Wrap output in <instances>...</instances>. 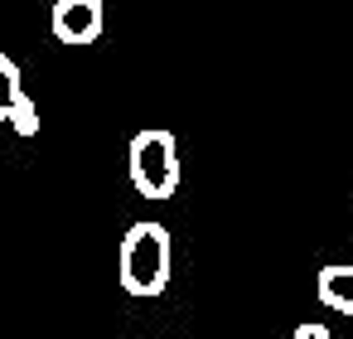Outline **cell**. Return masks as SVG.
<instances>
[{
  "label": "cell",
  "instance_id": "6da1fadb",
  "mask_svg": "<svg viewBox=\"0 0 353 339\" xmlns=\"http://www.w3.org/2000/svg\"><path fill=\"white\" fill-rule=\"evenodd\" d=\"M170 267H174V247H170V228L155 218H141L126 228L121 247H117V281L126 296H160L170 286Z\"/></svg>",
  "mask_w": 353,
  "mask_h": 339
},
{
  "label": "cell",
  "instance_id": "7a4b0ae2",
  "mask_svg": "<svg viewBox=\"0 0 353 339\" xmlns=\"http://www.w3.org/2000/svg\"><path fill=\"white\" fill-rule=\"evenodd\" d=\"M126 170L141 199L165 204L179 189V141L170 131H136L126 151Z\"/></svg>",
  "mask_w": 353,
  "mask_h": 339
},
{
  "label": "cell",
  "instance_id": "3957f363",
  "mask_svg": "<svg viewBox=\"0 0 353 339\" xmlns=\"http://www.w3.org/2000/svg\"><path fill=\"white\" fill-rule=\"evenodd\" d=\"M54 39L68 44V49H83V44H97L102 39V25H107V10L102 0H54Z\"/></svg>",
  "mask_w": 353,
  "mask_h": 339
},
{
  "label": "cell",
  "instance_id": "277c9868",
  "mask_svg": "<svg viewBox=\"0 0 353 339\" xmlns=\"http://www.w3.org/2000/svg\"><path fill=\"white\" fill-rule=\"evenodd\" d=\"M0 131H20V136H39V107L25 93L20 64L10 54H0Z\"/></svg>",
  "mask_w": 353,
  "mask_h": 339
},
{
  "label": "cell",
  "instance_id": "5b68a950",
  "mask_svg": "<svg viewBox=\"0 0 353 339\" xmlns=\"http://www.w3.org/2000/svg\"><path fill=\"white\" fill-rule=\"evenodd\" d=\"M314 296H319L324 310L353 320V262H334V267H324L319 281H314Z\"/></svg>",
  "mask_w": 353,
  "mask_h": 339
},
{
  "label": "cell",
  "instance_id": "8992f818",
  "mask_svg": "<svg viewBox=\"0 0 353 339\" xmlns=\"http://www.w3.org/2000/svg\"><path fill=\"white\" fill-rule=\"evenodd\" d=\"M290 339H334V334H329L324 325H295V334H290Z\"/></svg>",
  "mask_w": 353,
  "mask_h": 339
}]
</instances>
